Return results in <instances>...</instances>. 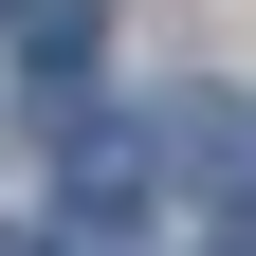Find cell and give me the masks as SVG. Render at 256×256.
<instances>
[{
  "mask_svg": "<svg viewBox=\"0 0 256 256\" xmlns=\"http://www.w3.org/2000/svg\"><path fill=\"white\" fill-rule=\"evenodd\" d=\"M165 146H183V165H220V183H256V110H238V92H183Z\"/></svg>",
  "mask_w": 256,
  "mask_h": 256,
  "instance_id": "obj_1",
  "label": "cell"
},
{
  "mask_svg": "<svg viewBox=\"0 0 256 256\" xmlns=\"http://www.w3.org/2000/svg\"><path fill=\"white\" fill-rule=\"evenodd\" d=\"M0 37H18V55H92V37H110V0H0Z\"/></svg>",
  "mask_w": 256,
  "mask_h": 256,
  "instance_id": "obj_2",
  "label": "cell"
},
{
  "mask_svg": "<svg viewBox=\"0 0 256 256\" xmlns=\"http://www.w3.org/2000/svg\"><path fill=\"white\" fill-rule=\"evenodd\" d=\"M220 256H256V183H238V202H220Z\"/></svg>",
  "mask_w": 256,
  "mask_h": 256,
  "instance_id": "obj_3",
  "label": "cell"
}]
</instances>
